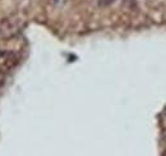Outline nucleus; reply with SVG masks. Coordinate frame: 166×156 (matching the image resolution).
Wrapping results in <instances>:
<instances>
[]
</instances>
